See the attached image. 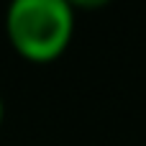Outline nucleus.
Wrapping results in <instances>:
<instances>
[{
	"mask_svg": "<svg viewBox=\"0 0 146 146\" xmlns=\"http://www.w3.org/2000/svg\"><path fill=\"white\" fill-rule=\"evenodd\" d=\"M0 121H3V98H0Z\"/></svg>",
	"mask_w": 146,
	"mask_h": 146,
	"instance_id": "f03ea898",
	"label": "nucleus"
},
{
	"mask_svg": "<svg viewBox=\"0 0 146 146\" xmlns=\"http://www.w3.org/2000/svg\"><path fill=\"white\" fill-rule=\"evenodd\" d=\"M10 44L31 62L56 59L74 31V13L67 0H13L5 13Z\"/></svg>",
	"mask_w": 146,
	"mask_h": 146,
	"instance_id": "f257e3e1",
	"label": "nucleus"
}]
</instances>
